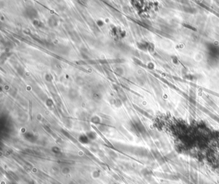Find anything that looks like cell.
<instances>
[{
  "instance_id": "1",
  "label": "cell",
  "mask_w": 219,
  "mask_h": 184,
  "mask_svg": "<svg viewBox=\"0 0 219 184\" xmlns=\"http://www.w3.org/2000/svg\"><path fill=\"white\" fill-rule=\"evenodd\" d=\"M49 23L50 24V25H56V24L57 23V21L56 18H55V17L50 18V21H49Z\"/></svg>"
},
{
  "instance_id": "2",
  "label": "cell",
  "mask_w": 219,
  "mask_h": 184,
  "mask_svg": "<svg viewBox=\"0 0 219 184\" xmlns=\"http://www.w3.org/2000/svg\"><path fill=\"white\" fill-rule=\"evenodd\" d=\"M93 97H94V98H95H95H97H97H98H98L100 97V95H99V93H97V92H95V93H93Z\"/></svg>"
},
{
  "instance_id": "3",
  "label": "cell",
  "mask_w": 219,
  "mask_h": 184,
  "mask_svg": "<svg viewBox=\"0 0 219 184\" xmlns=\"http://www.w3.org/2000/svg\"><path fill=\"white\" fill-rule=\"evenodd\" d=\"M46 79L48 81H51V79H52V77L50 75H47L46 76Z\"/></svg>"
},
{
  "instance_id": "4",
  "label": "cell",
  "mask_w": 219,
  "mask_h": 184,
  "mask_svg": "<svg viewBox=\"0 0 219 184\" xmlns=\"http://www.w3.org/2000/svg\"><path fill=\"white\" fill-rule=\"evenodd\" d=\"M97 23H99L98 24V25H100V26L103 25V22L101 21H98V22H97Z\"/></svg>"
}]
</instances>
